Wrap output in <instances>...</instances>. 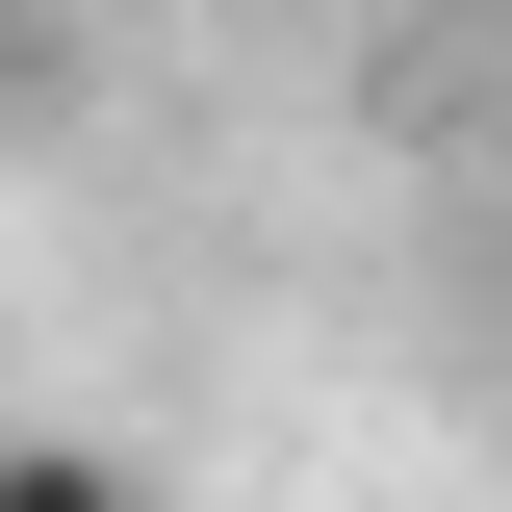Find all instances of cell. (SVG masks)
<instances>
[{
    "instance_id": "cell-1",
    "label": "cell",
    "mask_w": 512,
    "mask_h": 512,
    "mask_svg": "<svg viewBox=\"0 0 512 512\" xmlns=\"http://www.w3.org/2000/svg\"><path fill=\"white\" fill-rule=\"evenodd\" d=\"M0 512H154V487H128L103 436H0Z\"/></svg>"
}]
</instances>
